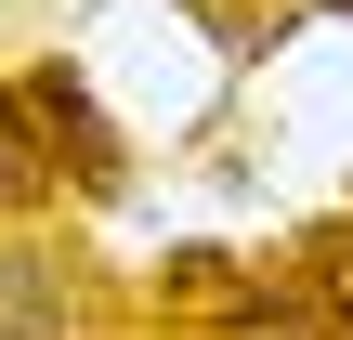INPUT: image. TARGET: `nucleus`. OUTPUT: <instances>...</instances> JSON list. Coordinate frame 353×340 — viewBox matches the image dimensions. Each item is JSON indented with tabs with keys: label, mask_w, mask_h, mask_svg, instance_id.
Returning a JSON list of instances; mask_svg holds the SVG:
<instances>
[{
	"label": "nucleus",
	"mask_w": 353,
	"mask_h": 340,
	"mask_svg": "<svg viewBox=\"0 0 353 340\" xmlns=\"http://www.w3.org/2000/svg\"><path fill=\"white\" fill-rule=\"evenodd\" d=\"M65 314H79L65 262H39V249H0V340H65Z\"/></svg>",
	"instance_id": "f257e3e1"
},
{
	"label": "nucleus",
	"mask_w": 353,
	"mask_h": 340,
	"mask_svg": "<svg viewBox=\"0 0 353 340\" xmlns=\"http://www.w3.org/2000/svg\"><path fill=\"white\" fill-rule=\"evenodd\" d=\"M223 340H327V314H314V288H236Z\"/></svg>",
	"instance_id": "f03ea898"
},
{
	"label": "nucleus",
	"mask_w": 353,
	"mask_h": 340,
	"mask_svg": "<svg viewBox=\"0 0 353 340\" xmlns=\"http://www.w3.org/2000/svg\"><path fill=\"white\" fill-rule=\"evenodd\" d=\"M314 314H327V328L353 314V223L327 236V249H314Z\"/></svg>",
	"instance_id": "7ed1b4c3"
}]
</instances>
